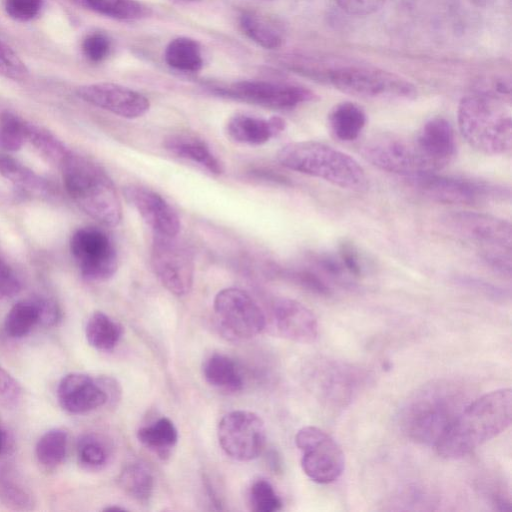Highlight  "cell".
<instances>
[{
	"instance_id": "37",
	"label": "cell",
	"mask_w": 512,
	"mask_h": 512,
	"mask_svg": "<svg viewBox=\"0 0 512 512\" xmlns=\"http://www.w3.org/2000/svg\"><path fill=\"white\" fill-rule=\"evenodd\" d=\"M27 124L16 114L5 111L0 114V148L15 152L27 141Z\"/></svg>"
},
{
	"instance_id": "7",
	"label": "cell",
	"mask_w": 512,
	"mask_h": 512,
	"mask_svg": "<svg viewBox=\"0 0 512 512\" xmlns=\"http://www.w3.org/2000/svg\"><path fill=\"white\" fill-rule=\"evenodd\" d=\"M408 180L425 197L444 204L473 205L510 197V190L501 185L436 172L409 177Z\"/></svg>"
},
{
	"instance_id": "49",
	"label": "cell",
	"mask_w": 512,
	"mask_h": 512,
	"mask_svg": "<svg viewBox=\"0 0 512 512\" xmlns=\"http://www.w3.org/2000/svg\"><path fill=\"white\" fill-rule=\"evenodd\" d=\"M40 310V324L43 326L55 325L61 317L57 303L49 298L38 297Z\"/></svg>"
},
{
	"instance_id": "48",
	"label": "cell",
	"mask_w": 512,
	"mask_h": 512,
	"mask_svg": "<svg viewBox=\"0 0 512 512\" xmlns=\"http://www.w3.org/2000/svg\"><path fill=\"white\" fill-rule=\"evenodd\" d=\"M21 284L15 274L0 261V299L16 295Z\"/></svg>"
},
{
	"instance_id": "42",
	"label": "cell",
	"mask_w": 512,
	"mask_h": 512,
	"mask_svg": "<svg viewBox=\"0 0 512 512\" xmlns=\"http://www.w3.org/2000/svg\"><path fill=\"white\" fill-rule=\"evenodd\" d=\"M4 7L10 18L28 22L39 15L43 0H5Z\"/></svg>"
},
{
	"instance_id": "28",
	"label": "cell",
	"mask_w": 512,
	"mask_h": 512,
	"mask_svg": "<svg viewBox=\"0 0 512 512\" xmlns=\"http://www.w3.org/2000/svg\"><path fill=\"white\" fill-rule=\"evenodd\" d=\"M122 326L101 311L90 315L85 326L87 342L95 349L112 350L122 336Z\"/></svg>"
},
{
	"instance_id": "45",
	"label": "cell",
	"mask_w": 512,
	"mask_h": 512,
	"mask_svg": "<svg viewBox=\"0 0 512 512\" xmlns=\"http://www.w3.org/2000/svg\"><path fill=\"white\" fill-rule=\"evenodd\" d=\"M338 255L346 272L354 277H360L362 275L363 267L361 257L352 242L343 240L339 244Z\"/></svg>"
},
{
	"instance_id": "43",
	"label": "cell",
	"mask_w": 512,
	"mask_h": 512,
	"mask_svg": "<svg viewBox=\"0 0 512 512\" xmlns=\"http://www.w3.org/2000/svg\"><path fill=\"white\" fill-rule=\"evenodd\" d=\"M22 397L19 383L0 366V404L6 407L16 406Z\"/></svg>"
},
{
	"instance_id": "36",
	"label": "cell",
	"mask_w": 512,
	"mask_h": 512,
	"mask_svg": "<svg viewBox=\"0 0 512 512\" xmlns=\"http://www.w3.org/2000/svg\"><path fill=\"white\" fill-rule=\"evenodd\" d=\"M27 141H30L50 161L59 165L70 154V151L54 134L32 123L27 124Z\"/></svg>"
},
{
	"instance_id": "47",
	"label": "cell",
	"mask_w": 512,
	"mask_h": 512,
	"mask_svg": "<svg viewBox=\"0 0 512 512\" xmlns=\"http://www.w3.org/2000/svg\"><path fill=\"white\" fill-rule=\"evenodd\" d=\"M294 279L297 283H299L305 289L319 294V295H329L330 288L329 286L315 273L310 271H299L294 273Z\"/></svg>"
},
{
	"instance_id": "10",
	"label": "cell",
	"mask_w": 512,
	"mask_h": 512,
	"mask_svg": "<svg viewBox=\"0 0 512 512\" xmlns=\"http://www.w3.org/2000/svg\"><path fill=\"white\" fill-rule=\"evenodd\" d=\"M213 308L219 329L231 340L252 338L265 328L262 309L241 289L230 287L219 291Z\"/></svg>"
},
{
	"instance_id": "29",
	"label": "cell",
	"mask_w": 512,
	"mask_h": 512,
	"mask_svg": "<svg viewBox=\"0 0 512 512\" xmlns=\"http://www.w3.org/2000/svg\"><path fill=\"white\" fill-rule=\"evenodd\" d=\"M141 444L159 456H166L178 441V431L174 423L167 417L141 427L137 432Z\"/></svg>"
},
{
	"instance_id": "24",
	"label": "cell",
	"mask_w": 512,
	"mask_h": 512,
	"mask_svg": "<svg viewBox=\"0 0 512 512\" xmlns=\"http://www.w3.org/2000/svg\"><path fill=\"white\" fill-rule=\"evenodd\" d=\"M205 381L226 393H236L244 386V379L237 363L227 355L214 353L202 365Z\"/></svg>"
},
{
	"instance_id": "14",
	"label": "cell",
	"mask_w": 512,
	"mask_h": 512,
	"mask_svg": "<svg viewBox=\"0 0 512 512\" xmlns=\"http://www.w3.org/2000/svg\"><path fill=\"white\" fill-rule=\"evenodd\" d=\"M214 91L225 97L273 109H291L315 98L313 92L305 87L265 80L237 81L225 87H215Z\"/></svg>"
},
{
	"instance_id": "18",
	"label": "cell",
	"mask_w": 512,
	"mask_h": 512,
	"mask_svg": "<svg viewBox=\"0 0 512 512\" xmlns=\"http://www.w3.org/2000/svg\"><path fill=\"white\" fill-rule=\"evenodd\" d=\"M124 195L154 235L169 237L178 235L180 219L160 194L147 187L130 184L124 188Z\"/></svg>"
},
{
	"instance_id": "3",
	"label": "cell",
	"mask_w": 512,
	"mask_h": 512,
	"mask_svg": "<svg viewBox=\"0 0 512 512\" xmlns=\"http://www.w3.org/2000/svg\"><path fill=\"white\" fill-rule=\"evenodd\" d=\"M512 420V391L502 388L473 399L438 441V454L447 459L466 457L503 433Z\"/></svg>"
},
{
	"instance_id": "4",
	"label": "cell",
	"mask_w": 512,
	"mask_h": 512,
	"mask_svg": "<svg viewBox=\"0 0 512 512\" xmlns=\"http://www.w3.org/2000/svg\"><path fill=\"white\" fill-rule=\"evenodd\" d=\"M61 167L64 186L72 200L99 223L117 226L122 219L121 201L107 173L91 160L71 152Z\"/></svg>"
},
{
	"instance_id": "20",
	"label": "cell",
	"mask_w": 512,
	"mask_h": 512,
	"mask_svg": "<svg viewBox=\"0 0 512 512\" xmlns=\"http://www.w3.org/2000/svg\"><path fill=\"white\" fill-rule=\"evenodd\" d=\"M273 315L277 330L284 338L298 343H312L317 339V318L302 303L289 298L277 299Z\"/></svg>"
},
{
	"instance_id": "13",
	"label": "cell",
	"mask_w": 512,
	"mask_h": 512,
	"mask_svg": "<svg viewBox=\"0 0 512 512\" xmlns=\"http://www.w3.org/2000/svg\"><path fill=\"white\" fill-rule=\"evenodd\" d=\"M70 250L83 278L88 281H106L117 271L115 246L100 229L85 227L76 230L70 239Z\"/></svg>"
},
{
	"instance_id": "8",
	"label": "cell",
	"mask_w": 512,
	"mask_h": 512,
	"mask_svg": "<svg viewBox=\"0 0 512 512\" xmlns=\"http://www.w3.org/2000/svg\"><path fill=\"white\" fill-rule=\"evenodd\" d=\"M361 154L373 166L407 178L434 172L420 154L414 139L382 132L369 137Z\"/></svg>"
},
{
	"instance_id": "11",
	"label": "cell",
	"mask_w": 512,
	"mask_h": 512,
	"mask_svg": "<svg viewBox=\"0 0 512 512\" xmlns=\"http://www.w3.org/2000/svg\"><path fill=\"white\" fill-rule=\"evenodd\" d=\"M218 441L232 459L250 461L257 458L266 444V428L262 418L246 410L226 414L218 424Z\"/></svg>"
},
{
	"instance_id": "33",
	"label": "cell",
	"mask_w": 512,
	"mask_h": 512,
	"mask_svg": "<svg viewBox=\"0 0 512 512\" xmlns=\"http://www.w3.org/2000/svg\"><path fill=\"white\" fill-rule=\"evenodd\" d=\"M68 434L61 428L46 431L37 441L35 454L38 462L47 468H55L66 457Z\"/></svg>"
},
{
	"instance_id": "1",
	"label": "cell",
	"mask_w": 512,
	"mask_h": 512,
	"mask_svg": "<svg viewBox=\"0 0 512 512\" xmlns=\"http://www.w3.org/2000/svg\"><path fill=\"white\" fill-rule=\"evenodd\" d=\"M472 399L471 387L458 380L437 379L423 384L402 404L400 429L409 440L435 447Z\"/></svg>"
},
{
	"instance_id": "23",
	"label": "cell",
	"mask_w": 512,
	"mask_h": 512,
	"mask_svg": "<svg viewBox=\"0 0 512 512\" xmlns=\"http://www.w3.org/2000/svg\"><path fill=\"white\" fill-rule=\"evenodd\" d=\"M164 147L171 153L205 168L212 174L223 172V165L211 152L207 143L197 136L175 134L164 140Z\"/></svg>"
},
{
	"instance_id": "35",
	"label": "cell",
	"mask_w": 512,
	"mask_h": 512,
	"mask_svg": "<svg viewBox=\"0 0 512 512\" xmlns=\"http://www.w3.org/2000/svg\"><path fill=\"white\" fill-rule=\"evenodd\" d=\"M0 174L18 187L33 193H45L46 182L13 158L0 154Z\"/></svg>"
},
{
	"instance_id": "31",
	"label": "cell",
	"mask_w": 512,
	"mask_h": 512,
	"mask_svg": "<svg viewBox=\"0 0 512 512\" xmlns=\"http://www.w3.org/2000/svg\"><path fill=\"white\" fill-rule=\"evenodd\" d=\"M40 324L38 297L23 299L14 304L8 311L4 329L12 338L26 336L35 325Z\"/></svg>"
},
{
	"instance_id": "15",
	"label": "cell",
	"mask_w": 512,
	"mask_h": 512,
	"mask_svg": "<svg viewBox=\"0 0 512 512\" xmlns=\"http://www.w3.org/2000/svg\"><path fill=\"white\" fill-rule=\"evenodd\" d=\"M442 224L454 235L481 245L482 249L511 251L512 227L509 221L481 212L452 211Z\"/></svg>"
},
{
	"instance_id": "38",
	"label": "cell",
	"mask_w": 512,
	"mask_h": 512,
	"mask_svg": "<svg viewBox=\"0 0 512 512\" xmlns=\"http://www.w3.org/2000/svg\"><path fill=\"white\" fill-rule=\"evenodd\" d=\"M0 499L18 510H30L34 504L32 495L7 470L0 472Z\"/></svg>"
},
{
	"instance_id": "17",
	"label": "cell",
	"mask_w": 512,
	"mask_h": 512,
	"mask_svg": "<svg viewBox=\"0 0 512 512\" xmlns=\"http://www.w3.org/2000/svg\"><path fill=\"white\" fill-rule=\"evenodd\" d=\"M76 95L93 106L126 119L139 118L150 108L149 100L141 93L110 82L79 86Z\"/></svg>"
},
{
	"instance_id": "46",
	"label": "cell",
	"mask_w": 512,
	"mask_h": 512,
	"mask_svg": "<svg viewBox=\"0 0 512 512\" xmlns=\"http://www.w3.org/2000/svg\"><path fill=\"white\" fill-rule=\"evenodd\" d=\"M338 6L347 14L366 16L376 12L386 0H335Z\"/></svg>"
},
{
	"instance_id": "34",
	"label": "cell",
	"mask_w": 512,
	"mask_h": 512,
	"mask_svg": "<svg viewBox=\"0 0 512 512\" xmlns=\"http://www.w3.org/2000/svg\"><path fill=\"white\" fill-rule=\"evenodd\" d=\"M77 458L87 470L103 468L110 457V448L106 440L96 433H85L77 440Z\"/></svg>"
},
{
	"instance_id": "6",
	"label": "cell",
	"mask_w": 512,
	"mask_h": 512,
	"mask_svg": "<svg viewBox=\"0 0 512 512\" xmlns=\"http://www.w3.org/2000/svg\"><path fill=\"white\" fill-rule=\"evenodd\" d=\"M458 127L475 150L505 154L512 147V118L505 102L484 93L465 96L458 105Z\"/></svg>"
},
{
	"instance_id": "2",
	"label": "cell",
	"mask_w": 512,
	"mask_h": 512,
	"mask_svg": "<svg viewBox=\"0 0 512 512\" xmlns=\"http://www.w3.org/2000/svg\"><path fill=\"white\" fill-rule=\"evenodd\" d=\"M295 72L327 82L343 93L378 100H411L417 96L415 86L401 76L357 62H326L299 55Z\"/></svg>"
},
{
	"instance_id": "44",
	"label": "cell",
	"mask_w": 512,
	"mask_h": 512,
	"mask_svg": "<svg viewBox=\"0 0 512 512\" xmlns=\"http://www.w3.org/2000/svg\"><path fill=\"white\" fill-rule=\"evenodd\" d=\"M510 252L503 249H481L480 256L495 272L510 277L512 268Z\"/></svg>"
},
{
	"instance_id": "41",
	"label": "cell",
	"mask_w": 512,
	"mask_h": 512,
	"mask_svg": "<svg viewBox=\"0 0 512 512\" xmlns=\"http://www.w3.org/2000/svg\"><path fill=\"white\" fill-rule=\"evenodd\" d=\"M82 52L87 60L99 63L105 60L111 51V40L102 32L88 34L82 41Z\"/></svg>"
},
{
	"instance_id": "30",
	"label": "cell",
	"mask_w": 512,
	"mask_h": 512,
	"mask_svg": "<svg viewBox=\"0 0 512 512\" xmlns=\"http://www.w3.org/2000/svg\"><path fill=\"white\" fill-rule=\"evenodd\" d=\"M118 483L128 496L138 502H147L152 496L154 478L149 468L141 462L126 464L119 474Z\"/></svg>"
},
{
	"instance_id": "25",
	"label": "cell",
	"mask_w": 512,
	"mask_h": 512,
	"mask_svg": "<svg viewBox=\"0 0 512 512\" xmlns=\"http://www.w3.org/2000/svg\"><path fill=\"white\" fill-rule=\"evenodd\" d=\"M243 33L265 49H277L284 42V31L274 19L256 11H244L239 18Z\"/></svg>"
},
{
	"instance_id": "50",
	"label": "cell",
	"mask_w": 512,
	"mask_h": 512,
	"mask_svg": "<svg viewBox=\"0 0 512 512\" xmlns=\"http://www.w3.org/2000/svg\"><path fill=\"white\" fill-rule=\"evenodd\" d=\"M316 262L321 270L333 277H341L345 273V268L339 257L337 258L330 254H323L316 258Z\"/></svg>"
},
{
	"instance_id": "51",
	"label": "cell",
	"mask_w": 512,
	"mask_h": 512,
	"mask_svg": "<svg viewBox=\"0 0 512 512\" xmlns=\"http://www.w3.org/2000/svg\"><path fill=\"white\" fill-rule=\"evenodd\" d=\"M8 447V435L6 430L0 423V455H2Z\"/></svg>"
},
{
	"instance_id": "32",
	"label": "cell",
	"mask_w": 512,
	"mask_h": 512,
	"mask_svg": "<svg viewBox=\"0 0 512 512\" xmlns=\"http://www.w3.org/2000/svg\"><path fill=\"white\" fill-rule=\"evenodd\" d=\"M81 6L118 20H137L149 15V9L137 0H74Z\"/></svg>"
},
{
	"instance_id": "27",
	"label": "cell",
	"mask_w": 512,
	"mask_h": 512,
	"mask_svg": "<svg viewBox=\"0 0 512 512\" xmlns=\"http://www.w3.org/2000/svg\"><path fill=\"white\" fill-rule=\"evenodd\" d=\"M164 59L174 70L195 73L203 66V57L199 43L189 37L172 39L165 48Z\"/></svg>"
},
{
	"instance_id": "22",
	"label": "cell",
	"mask_w": 512,
	"mask_h": 512,
	"mask_svg": "<svg viewBox=\"0 0 512 512\" xmlns=\"http://www.w3.org/2000/svg\"><path fill=\"white\" fill-rule=\"evenodd\" d=\"M358 370L338 362H326L319 375V389L324 400L344 406L351 401L360 386Z\"/></svg>"
},
{
	"instance_id": "12",
	"label": "cell",
	"mask_w": 512,
	"mask_h": 512,
	"mask_svg": "<svg viewBox=\"0 0 512 512\" xmlns=\"http://www.w3.org/2000/svg\"><path fill=\"white\" fill-rule=\"evenodd\" d=\"M151 266L161 284L172 294L184 296L193 286L194 261L191 252L176 236L154 235Z\"/></svg>"
},
{
	"instance_id": "16",
	"label": "cell",
	"mask_w": 512,
	"mask_h": 512,
	"mask_svg": "<svg viewBox=\"0 0 512 512\" xmlns=\"http://www.w3.org/2000/svg\"><path fill=\"white\" fill-rule=\"evenodd\" d=\"M115 391L108 379H95L84 373H69L59 382L57 399L72 414L93 411L109 401Z\"/></svg>"
},
{
	"instance_id": "52",
	"label": "cell",
	"mask_w": 512,
	"mask_h": 512,
	"mask_svg": "<svg viewBox=\"0 0 512 512\" xmlns=\"http://www.w3.org/2000/svg\"><path fill=\"white\" fill-rule=\"evenodd\" d=\"M104 510H105V511H111V510H116V511H117V510H120V511H123V510H125V509H124V508H121V507H115V506H113V507H107V508H105Z\"/></svg>"
},
{
	"instance_id": "53",
	"label": "cell",
	"mask_w": 512,
	"mask_h": 512,
	"mask_svg": "<svg viewBox=\"0 0 512 512\" xmlns=\"http://www.w3.org/2000/svg\"><path fill=\"white\" fill-rule=\"evenodd\" d=\"M181 1H185V2H193V1H198V0H181Z\"/></svg>"
},
{
	"instance_id": "21",
	"label": "cell",
	"mask_w": 512,
	"mask_h": 512,
	"mask_svg": "<svg viewBox=\"0 0 512 512\" xmlns=\"http://www.w3.org/2000/svg\"><path fill=\"white\" fill-rule=\"evenodd\" d=\"M286 127L284 119H269L247 114H236L225 124V133L233 141L247 145H262L280 134Z\"/></svg>"
},
{
	"instance_id": "39",
	"label": "cell",
	"mask_w": 512,
	"mask_h": 512,
	"mask_svg": "<svg viewBox=\"0 0 512 512\" xmlns=\"http://www.w3.org/2000/svg\"><path fill=\"white\" fill-rule=\"evenodd\" d=\"M249 498L252 509L257 512H275L282 507L281 499L266 479L256 480L251 485Z\"/></svg>"
},
{
	"instance_id": "5",
	"label": "cell",
	"mask_w": 512,
	"mask_h": 512,
	"mask_svg": "<svg viewBox=\"0 0 512 512\" xmlns=\"http://www.w3.org/2000/svg\"><path fill=\"white\" fill-rule=\"evenodd\" d=\"M278 162L293 171L323 179L343 189L367 187L363 167L349 154L317 141L286 144L277 153Z\"/></svg>"
},
{
	"instance_id": "26",
	"label": "cell",
	"mask_w": 512,
	"mask_h": 512,
	"mask_svg": "<svg viewBox=\"0 0 512 512\" xmlns=\"http://www.w3.org/2000/svg\"><path fill=\"white\" fill-rule=\"evenodd\" d=\"M328 123L333 135L341 141L355 140L366 124V114L356 103L337 104L330 112Z\"/></svg>"
},
{
	"instance_id": "40",
	"label": "cell",
	"mask_w": 512,
	"mask_h": 512,
	"mask_svg": "<svg viewBox=\"0 0 512 512\" xmlns=\"http://www.w3.org/2000/svg\"><path fill=\"white\" fill-rule=\"evenodd\" d=\"M0 76L13 81H24L29 77V69L25 62L2 41H0Z\"/></svg>"
},
{
	"instance_id": "9",
	"label": "cell",
	"mask_w": 512,
	"mask_h": 512,
	"mask_svg": "<svg viewBox=\"0 0 512 512\" xmlns=\"http://www.w3.org/2000/svg\"><path fill=\"white\" fill-rule=\"evenodd\" d=\"M295 443L301 452L302 470L312 481L328 484L342 475L344 453L325 431L315 426L303 427L297 432Z\"/></svg>"
},
{
	"instance_id": "19",
	"label": "cell",
	"mask_w": 512,
	"mask_h": 512,
	"mask_svg": "<svg viewBox=\"0 0 512 512\" xmlns=\"http://www.w3.org/2000/svg\"><path fill=\"white\" fill-rule=\"evenodd\" d=\"M413 139L420 154L434 172L447 165L454 155V130L444 117L436 116L427 120Z\"/></svg>"
}]
</instances>
